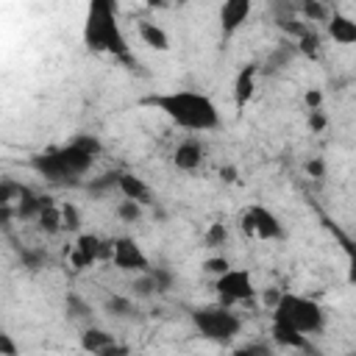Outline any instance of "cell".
I'll use <instances>...</instances> for the list:
<instances>
[{"label":"cell","instance_id":"obj_34","mask_svg":"<svg viewBox=\"0 0 356 356\" xmlns=\"http://www.w3.org/2000/svg\"><path fill=\"white\" fill-rule=\"evenodd\" d=\"M117 356H139V353H125V350H122V353H117Z\"/></svg>","mask_w":356,"mask_h":356},{"label":"cell","instance_id":"obj_1","mask_svg":"<svg viewBox=\"0 0 356 356\" xmlns=\"http://www.w3.org/2000/svg\"><path fill=\"white\" fill-rule=\"evenodd\" d=\"M323 325L325 312L312 298L284 292L273 306V339L284 348H309V337L320 334Z\"/></svg>","mask_w":356,"mask_h":356},{"label":"cell","instance_id":"obj_17","mask_svg":"<svg viewBox=\"0 0 356 356\" xmlns=\"http://www.w3.org/2000/svg\"><path fill=\"white\" fill-rule=\"evenodd\" d=\"M134 292H136L139 298H150V295H156V292H159V286H156V281H153L150 270H147V273H142V275L134 281Z\"/></svg>","mask_w":356,"mask_h":356},{"label":"cell","instance_id":"obj_26","mask_svg":"<svg viewBox=\"0 0 356 356\" xmlns=\"http://www.w3.org/2000/svg\"><path fill=\"white\" fill-rule=\"evenodd\" d=\"M317 44H320L317 33H312V31H309V33H303V36H300V50H303L306 56H314V53H317Z\"/></svg>","mask_w":356,"mask_h":356},{"label":"cell","instance_id":"obj_27","mask_svg":"<svg viewBox=\"0 0 356 356\" xmlns=\"http://www.w3.org/2000/svg\"><path fill=\"white\" fill-rule=\"evenodd\" d=\"M234 356H270V348L267 345H245V348H236Z\"/></svg>","mask_w":356,"mask_h":356},{"label":"cell","instance_id":"obj_14","mask_svg":"<svg viewBox=\"0 0 356 356\" xmlns=\"http://www.w3.org/2000/svg\"><path fill=\"white\" fill-rule=\"evenodd\" d=\"M328 33L339 44H356V22L350 17H345V14L328 17Z\"/></svg>","mask_w":356,"mask_h":356},{"label":"cell","instance_id":"obj_35","mask_svg":"<svg viewBox=\"0 0 356 356\" xmlns=\"http://www.w3.org/2000/svg\"><path fill=\"white\" fill-rule=\"evenodd\" d=\"M348 356H356V350H353V353H348Z\"/></svg>","mask_w":356,"mask_h":356},{"label":"cell","instance_id":"obj_32","mask_svg":"<svg viewBox=\"0 0 356 356\" xmlns=\"http://www.w3.org/2000/svg\"><path fill=\"white\" fill-rule=\"evenodd\" d=\"M345 250H348V259H350V281L356 284V245L345 242Z\"/></svg>","mask_w":356,"mask_h":356},{"label":"cell","instance_id":"obj_8","mask_svg":"<svg viewBox=\"0 0 356 356\" xmlns=\"http://www.w3.org/2000/svg\"><path fill=\"white\" fill-rule=\"evenodd\" d=\"M111 250H114V242H103L95 234H81L70 259H72L75 267H89V264H95L100 259H111Z\"/></svg>","mask_w":356,"mask_h":356},{"label":"cell","instance_id":"obj_12","mask_svg":"<svg viewBox=\"0 0 356 356\" xmlns=\"http://www.w3.org/2000/svg\"><path fill=\"white\" fill-rule=\"evenodd\" d=\"M117 189L122 192L125 200H136L139 206L150 203V186L139 178V175H131V172H120V181H117Z\"/></svg>","mask_w":356,"mask_h":356},{"label":"cell","instance_id":"obj_15","mask_svg":"<svg viewBox=\"0 0 356 356\" xmlns=\"http://www.w3.org/2000/svg\"><path fill=\"white\" fill-rule=\"evenodd\" d=\"M253 78H256V67L248 64L239 75H236V83H234V97H236V106H245L253 95Z\"/></svg>","mask_w":356,"mask_h":356},{"label":"cell","instance_id":"obj_24","mask_svg":"<svg viewBox=\"0 0 356 356\" xmlns=\"http://www.w3.org/2000/svg\"><path fill=\"white\" fill-rule=\"evenodd\" d=\"M150 275H153V281H156V286H159V292H167V289H170V284H172V275H170L167 270H161V267H156V270H150Z\"/></svg>","mask_w":356,"mask_h":356},{"label":"cell","instance_id":"obj_9","mask_svg":"<svg viewBox=\"0 0 356 356\" xmlns=\"http://www.w3.org/2000/svg\"><path fill=\"white\" fill-rule=\"evenodd\" d=\"M111 261L120 267V270H134V273H147V256L142 253V248L122 236V239H114V250H111Z\"/></svg>","mask_w":356,"mask_h":356},{"label":"cell","instance_id":"obj_25","mask_svg":"<svg viewBox=\"0 0 356 356\" xmlns=\"http://www.w3.org/2000/svg\"><path fill=\"white\" fill-rule=\"evenodd\" d=\"M67 306L72 309V312H70L72 317H89V312H92V309H89L81 298H75V295H70V298H67Z\"/></svg>","mask_w":356,"mask_h":356},{"label":"cell","instance_id":"obj_31","mask_svg":"<svg viewBox=\"0 0 356 356\" xmlns=\"http://www.w3.org/2000/svg\"><path fill=\"white\" fill-rule=\"evenodd\" d=\"M309 125H312V131H323V128H325L323 111H312V114H309Z\"/></svg>","mask_w":356,"mask_h":356},{"label":"cell","instance_id":"obj_6","mask_svg":"<svg viewBox=\"0 0 356 356\" xmlns=\"http://www.w3.org/2000/svg\"><path fill=\"white\" fill-rule=\"evenodd\" d=\"M242 228L259 239H281L284 236V225L281 220L267 211L264 206H250L245 214H242Z\"/></svg>","mask_w":356,"mask_h":356},{"label":"cell","instance_id":"obj_2","mask_svg":"<svg viewBox=\"0 0 356 356\" xmlns=\"http://www.w3.org/2000/svg\"><path fill=\"white\" fill-rule=\"evenodd\" d=\"M97 153H100V139H95L89 134H81V136H75L72 142H67L61 147H50L44 153L33 156L31 164L44 181L72 186L92 167Z\"/></svg>","mask_w":356,"mask_h":356},{"label":"cell","instance_id":"obj_30","mask_svg":"<svg viewBox=\"0 0 356 356\" xmlns=\"http://www.w3.org/2000/svg\"><path fill=\"white\" fill-rule=\"evenodd\" d=\"M306 170H309V175H314V178H323V172H325V164H323V159H312V161L306 164Z\"/></svg>","mask_w":356,"mask_h":356},{"label":"cell","instance_id":"obj_21","mask_svg":"<svg viewBox=\"0 0 356 356\" xmlns=\"http://www.w3.org/2000/svg\"><path fill=\"white\" fill-rule=\"evenodd\" d=\"M61 225L67 231H75L81 225V214H78V209L72 203H61Z\"/></svg>","mask_w":356,"mask_h":356},{"label":"cell","instance_id":"obj_29","mask_svg":"<svg viewBox=\"0 0 356 356\" xmlns=\"http://www.w3.org/2000/svg\"><path fill=\"white\" fill-rule=\"evenodd\" d=\"M0 353L3 356H17V345L11 342L8 334H0Z\"/></svg>","mask_w":356,"mask_h":356},{"label":"cell","instance_id":"obj_18","mask_svg":"<svg viewBox=\"0 0 356 356\" xmlns=\"http://www.w3.org/2000/svg\"><path fill=\"white\" fill-rule=\"evenodd\" d=\"M106 306H108V312H111V314H117V317H134V312H136V309H134V303H131L128 298H120V295L108 298V303H106Z\"/></svg>","mask_w":356,"mask_h":356},{"label":"cell","instance_id":"obj_33","mask_svg":"<svg viewBox=\"0 0 356 356\" xmlns=\"http://www.w3.org/2000/svg\"><path fill=\"white\" fill-rule=\"evenodd\" d=\"M220 175H222V181H236V170L234 167H225Z\"/></svg>","mask_w":356,"mask_h":356},{"label":"cell","instance_id":"obj_3","mask_svg":"<svg viewBox=\"0 0 356 356\" xmlns=\"http://www.w3.org/2000/svg\"><path fill=\"white\" fill-rule=\"evenodd\" d=\"M145 106L159 108L167 120H172L184 131H214L220 125V111L211 97L189 89H175L164 95H150L142 100Z\"/></svg>","mask_w":356,"mask_h":356},{"label":"cell","instance_id":"obj_5","mask_svg":"<svg viewBox=\"0 0 356 356\" xmlns=\"http://www.w3.org/2000/svg\"><path fill=\"white\" fill-rule=\"evenodd\" d=\"M192 323L200 337L211 342H228L239 334L242 320L228 309V306H203L192 312Z\"/></svg>","mask_w":356,"mask_h":356},{"label":"cell","instance_id":"obj_4","mask_svg":"<svg viewBox=\"0 0 356 356\" xmlns=\"http://www.w3.org/2000/svg\"><path fill=\"white\" fill-rule=\"evenodd\" d=\"M83 42L92 50H100V53H108L117 58H128V42L120 31L114 6L108 0L89 3L86 22H83Z\"/></svg>","mask_w":356,"mask_h":356},{"label":"cell","instance_id":"obj_13","mask_svg":"<svg viewBox=\"0 0 356 356\" xmlns=\"http://www.w3.org/2000/svg\"><path fill=\"white\" fill-rule=\"evenodd\" d=\"M172 161H175V167H178V170H197V167H200V161H203V147H200L197 142L186 139V142H181V145L175 147Z\"/></svg>","mask_w":356,"mask_h":356},{"label":"cell","instance_id":"obj_20","mask_svg":"<svg viewBox=\"0 0 356 356\" xmlns=\"http://www.w3.org/2000/svg\"><path fill=\"white\" fill-rule=\"evenodd\" d=\"M117 214H120V220L134 222V220H139V217H142V206H139L136 200H122V203L117 206Z\"/></svg>","mask_w":356,"mask_h":356},{"label":"cell","instance_id":"obj_23","mask_svg":"<svg viewBox=\"0 0 356 356\" xmlns=\"http://www.w3.org/2000/svg\"><path fill=\"white\" fill-rule=\"evenodd\" d=\"M203 267H206L209 273H214L217 278H220V275H225V273L231 270V264H228V259H222V256H217V259H209V261H206Z\"/></svg>","mask_w":356,"mask_h":356},{"label":"cell","instance_id":"obj_22","mask_svg":"<svg viewBox=\"0 0 356 356\" xmlns=\"http://www.w3.org/2000/svg\"><path fill=\"white\" fill-rule=\"evenodd\" d=\"M300 11H303L312 22H323V19H328L325 6H320V3H303V6H300Z\"/></svg>","mask_w":356,"mask_h":356},{"label":"cell","instance_id":"obj_19","mask_svg":"<svg viewBox=\"0 0 356 356\" xmlns=\"http://www.w3.org/2000/svg\"><path fill=\"white\" fill-rule=\"evenodd\" d=\"M225 242H228L225 225H222V222H211L209 231H206V245H209V248H220V245H225Z\"/></svg>","mask_w":356,"mask_h":356},{"label":"cell","instance_id":"obj_7","mask_svg":"<svg viewBox=\"0 0 356 356\" xmlns=\"http://www.w3.org/2000/svg\"><path fill=\"white\" fill-rule=\"evenodd\" d=\"M217 292L222 298V306H228V303L250 300L256 295V286L245 270H228L225 275L217 278Z\"/></svg>","mask_w":356,"mask_h":356},{"label":"cell","instance_id":"obj_28","mask_svg":"<svg viewBox=\"0 0 356 356\" xmlns=\"http://www.w3.org/2000/svg\"><path fill=\"white\" fill-rule=\"evenodd\" d=\"M320 103H323L320 89H309V92H306V106H309V111H320Z\"/></svg>","mask_w":356,"mask_h":356},{"label":"cell","instance_id":"obj_11","mask_svg":"<svg viewBox=\"0 0 356 356\" xmlns=\"http://www.w3.org/2000/svg\"><path fill=\"white\" fill-rule=\"evenodd\" d=\"M248 17H250V3H248V0H228V3L220 8L222 33H234Z\"/></svg>","mask_w":356,"mask_h":356},{"label":"cell","instance_id":"obj_16","mask_svg":"<svg viewBox=\"0 0 356 356\" xmlns=\"http://www.w3.org/2000/svg\"><path fill=\"white\" fill-rule=\"evenodd\" d=\"M139 36H142V42H145L147 47H153V50H167V47H170L167 33H164L156 22H139Z\"/></svg>","mask_w":356,"mask_h":356},{"label":"cell","instance_id":"obj_10","mask_svg":"<svg viewBox=\"0 0 356 356\" xmlns=\"http://www.w3.org/2000/svg\"><path fill=\"white\" fill-rule=\"evenodd\" d=\"M81 345H83L89 353H95V356H117V353H122V350L117 348L114 337L106 334L103 328H86V331L81 334Z\"/></svg>","mask_w":356,"mask_h":356}]
</instances>
